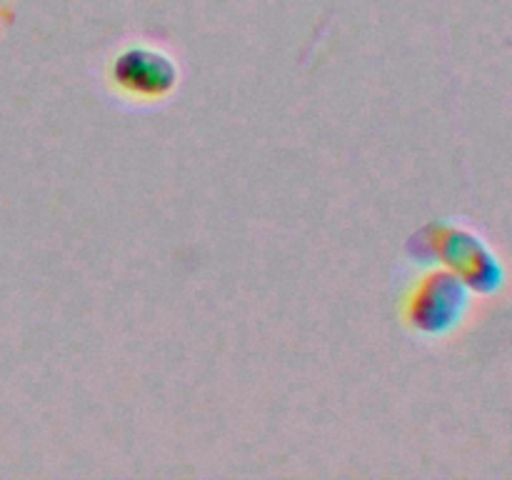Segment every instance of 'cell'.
I'll return each instance as SVG.
<instances>
[{
	"label": "cell",
	"instance_id": "1",
	"mask_svg": "<svg viewBox=\"0 0 512 480\" xmlns=\"http://www.w3.org/2000/svg\"><path fill=\"white\" fill-rule=\"evenodd\" d=\"M108 78L123 98L138 103H155L168 98L178 85V65L165 50L135 43L115 53Z\"/></svg>",
	"mask_w": 512,
	"mask_h": 480
},
{
	"label": "cell",
	"instance_id": "2",
	"mask_svg": "<svg viewBox=\"0 0 512 480\" xmlns=\"http://www.w3.org/2000/svg\"><path fill=\"white\" fill-rule=\"evenodd\" d=\"M468 300L465 280L453 270H433L415 283L405 300V320L423 335H443L463 320Z\"/></svg>",
	"mask_w": 512,
	"mask_h": 480
},
{
	"label": "cell",
	"instance_id": "3",
	"mask_svg": "<svg viewBox=\"0 0 512 480\" xmlns=\"http://www.w3.org/2000/svg\"><path fill=\"white\" fill-rule=\"evenodd\" d=\"M430 245H433V253H438L443 263L460 280H465L468 288L490 293L503 283V268H500L498 258L465 230L440 228Z\"/></svg>",
	"mask_w": 512,
	"mask_h": 480
}]
</instances>
